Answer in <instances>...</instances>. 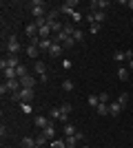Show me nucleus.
<instances>
[{"mask_svg":"<svg viewBox=\"0 0 133 148\" xmlns=\"http://www.w3.org/2000/svg\"><path fill=\"white\" fill-rule=\"evenodd\" d=\"M36 97V93H33V88H20L18 93H13L11 99L13 102H20V104H29L31 99Z\"/></svg>","mask_w":133,"mask_h":148,"instance_id":"nucleus-1","label":"nucleus"},{"mask_svg":"<svg viewBox=\"0 0 133 148\" xmlns=\"http://www.w3.org/2000/svg\"><path fill=\"white\" fill-rule=\"evenodd\" d=\"M20 49H22V44L18 42V38H16V36L7 38V51H9V56H18Z\"/></svg>","mask_w":133,"mask_h":148,"instance_id":"nucleus-2","label":"nucleus"},{"mask_svg":"<svg viewBox=\"0 0 133 148\" xmlns=\"http://www.w3.org/2000/svg\"><path fill=\"white\" fill-rule=\"evenodd\" d=\"M31 13L36 16V20L47 18V16H44V2H42V0H33V2H31Z\"/></svg>","mask_w":133,"mask_h":148,"instance_id":"nucleus-3","label":"nucleus"},{"mask_svg":"<svg viewBox=\"0 0 133 148\" xmlns=\"http://www.w3.org/2000/svg\"><path fill=\"white\" fill-rule=\"evenodd\" d=\"M107 7H111L109 0H91L89 2V11H104Z\"/></svg>","mask_w":133,"mask_h":148,"instance_id":"nucleus-4","label":"nucleus"},{"mask_svg":"<svg viewBox=\"0 0 133 148\" xmlns=\"http://www.w3.org/2000/svg\"><path fill=\"white\" fill-rule=\"evenodd\" d=\"M76 7H78V0H67V2L60 7V13H67V16H71V13L76 11Z\"/></svg>","mask_w":133,"mask_h":148,"instance_id":"nucleus-5","label":"nucleus"},{"mask_svg":"<svg viewBox=\"0 0 133 148\" xmlns=\"http://www.w3.org/2000/svg\"><path fill=\"white\" fill-rule=\"evenodd\" d=\"M33 124H36V126H38L40 130H44V128H47V126L51 124V119H49V115H36Z\"/></svg>","mask_w":133,"mask_h":148,"instance_id":"nucleus-6","label":"nucleus"},{"mask_svg":"<svg viewBox=\"0 0 133 148\" xmlns=\"http://www.w3.org/2000/svg\"><path fill=\"white\" fill-rule=\"evenodd\" d=\"M36 82H38V77H33V75H25V77H20L22 88H33V86H36Z\"/></svg>","mask_w":133,"mask_h":148,"instance_id":"nucleus-7","label":"nucleus"},{"mask_svg":"<svg viewBox=\"0 0 133 148\" xmlns=\"http://www.w3.org/2000/svg\"><path fill=\"white\" fill-rule=\"evenodd\" d=\"M122 108H124V106H122L120 102H109V113H111L113 117H118V115H120Z\"/></svg>","mask_w":133,"mask_h":148,"instance_id":"nucleus-8","label":"nucleus"},{"mask_svg":"<svg viewBox=\"0 0 133 148\" xmlns=\"http://www.w3.org/2000/svg\"><path fill=\"white\" fill-rule=\"evenodd\" d=\"M25 53L31 58V60H36V58L40 56V49L36 47V44H27V47H25Z\"/></svg>","mask_w":133,"mask_h":148,"instance_id":"nucleus-9","label":"nucleus"},{"mask_svg":"<svg viewBox=\"0 0 133 148\" xmlns=\"http://www.w3.org/2000/svg\"><path fill=\"white\" fill-rule=\"evenodd\" d=\"M25 33L29 36V40H31V38H36V36H38V25H36V22L27 25V27H25Z\"/></svg>","mask_w":133,"mask_h":148,"instance_id":"nucleus-10","label":"nucleus"},{"mask_svg":"<svg viewBox=\"0 0 133 148\" xmlns=\"http://www.w3.org/2000/svg\"><path fill=\"white\" fill-rule=\"evenodd\" d=\"M51 44H53V40H51V38H40V42H38V49L40 51H47V53H49V49H51Z\"/></svg>","mask_w":133,"mask_h":148,"instance_id":"nucleus-11","label":"nucleus"},{"mask_svg":"<svg viewBox=\"0 0 133 148\" xmlns=\"http://www.w3.org/2000/svg\"><path fill=\"white\" fill-rule=\"evenodd\" d=\"M62 49H64L62 44L53 42V44H51V49H49V56H51V58H58V56H60V53H62Z\"/></svg>","mask_w":133,"mask_h":148,"instance_id":"nucleus-12","label":"nucleus"},{"mask_svg":"<svg viewBox=\"0 0 133 148\" xmlns=\"http://www.w3.org/2000/svg\"><path fill=\"white\" fill-rule=\"evenodd\" d=\"M49 142H51V139H49V137H47V135H44L42 130H40L38 135H36V146H40V148H42L44 144H49Z\"/></svg>","mask_w":133,"mask_h":148,"instance_id":"nucleus-13","label":"nucleus"},{"mask_svg":"<svg viewBox=\"0 0 133 148\" xmlns=\"http://www.w3.org/2000/svg\"><path fill=\"white\" fill-rule=\"evenodd\" d=\"M33 69H36V73H38V77H40V75H47V64H44V62L36 60V64H33Z\"/></svg>","mask_w":133,"mask_h":148,"instance_id":"nucleus-14","label":"nucleus"},{"mask_svg":"<svg viewBox=\"0 0 133 148\" xmlns=\"http://www.w3.org/2000/svg\"><path fill=\"white\" fill-rule=\"evenodd\" d=\"M7 86H9V91H11V95H13V93H18L20 88H22V84H20V80H9Z\"/></svg>","mask_w":133,"mask_h":148,"instance_id":"nucleus-15","label":"nucleus"},{"mask_svg":"<svg viewBox=\"0 0 133 148\" xmlns=\"http://www.w3.org/2000/svg\"><path fill=\"white\" fill-rule=\"evenodd\" d=\"M2 73H5V82H9V80H20L18 73H16V69H5Z\"/></svg>","mask_w":133,"mask_h":148,"instance_id":"nucleus-16","label":"nucleus"},{"mask_svg":"<svg viewBox=\"0 0 133 148\" xmlns=\"http://www.w3.org/2000/svg\"><path fill=\"white\" fill-rule=\"evenodd\" d=\"M60 117H62V108H60V106H56V108L49 111V119L51 122H56V119H60Z\"/></svg>","mask_w":133,"mask_h":148,"instance_id":"nucleus-17","label":"nucleus"},{"mask_svg":"<svg viewBox=\"0 0 133 148\" xmlns=\"http://www.w3.org/2000/svg\"><path fill=\"white\" fill-rule=\"evenodd\" d=\"M7 66H9V69L20 66V58L18 56H7Z\"/></svg>","mask_w":133,"mask_h":148,"instance_id":"nucleus-18","label":"nucleus"},{"mask_svg":"<svg viewBox=\"0 0 133 148\" xmlns=\"http://www.w3.org/2000/svg\"><path fill=\"white\" fill-rule=\"evenodd\" d=\"M42 133H44L47 137H49V139H56V133H58V130H56V126H53V122H51L49 126H47V128L42 130Z\"/></svg>","mask_w":133,"mask_h":148,"instance_id":"nucleus-19","label":"nucleus"},{"mask_svg":"<svg viewBox=\"0 0 133 148\" xmlns=\"http://www.w3.org/2000/svg\"><path fill=\"white\" fill-rule=\"evenodd\" d=\"M22 148H36V137H22Z\"/></svg>","mask_w":133,"mask_h":148,"instance_id":"nucleus-20","label":"nucleus"},{"mask_svg":"<svg viewBox=\"0 0 133 148\" xmlns=\"http://www.w3.org/2000/svg\"><path fill=\"white\" fill-rule=\"evenodd\" d=\"M62 133H64V135H67V137H71V135H76L78 130H76V126H73V124H64Z\"/></svg>","mask_w":133,"mask_h":148,"instance_id":"nucleus-21","label":"nucleus"},{"mask_svg":"<svg viewBox=\"0 0 133 148\" xmlns=\"http://www.w3.org/2000/svg\"><path fill=\"white\" fill-rule=\"evenodd\" d=\"M49 146H51V148H67V142L56 137V139H51V142H49Z\"/></svg>","mask_w":133,"mask_h":148,"instance_id":"nucleus-22","label":"nucleus"},{"mask_svg":"<svg viewBox=\"0 0 133 148\" xmlns=\"http://www.w3.org/2000/svg\"><path fill=\"white\" fill-rule=\"evenodd\" d=\"M71 38H73L76 42H82V40H84V31L80 29V27H76V31H73V36H71Z\"/></svg>","mask_w":133,"mask_h":148,"instance_id":"nucleus-23","label":"nucleus"},{"mask_svg":"<svg viewBox=\"0 0 133 148\" xmlns=\"http://www.w3.org/2000/svg\"><path fill=\"white\" fill-rule=\"evenodd\" d=\"M118 77H120L122 82H127L129 80V69L127 66H120V69H118Z\"/></svg>","mask_w":133,"mask_h":148,"instance_id":"nucleus-24","label":"nucleus"},{"mask_svg":"<svg viewBox=\"0 0 133 148\" xmlns=\"http://www.w3.org/2000/svg\"><path fill=\"white\" fill-rule=\"evenodd\" d=\"M93 20L100 25V22H104V20H107V13H104V11H93Z\"/></svg>","mask_w":133,"mask_h":148,"instance_id":"nucleus-25","label":"nucleus"},{"mask_svg":"<svg viewBox=\"0 0 133 148\" xmlns=\"http://www.w3.org/2000/svg\"><path fill=\"white\" fill-rule=\"evenodd\" d=\"M73 88H76V84H73L71 80H64V82H62V91H64V93H71Z\"/></svg>","mask_w":133,"mask_h":148,"instance_id":"nucleus-26","label":"nucleus"},{"mask_svg":"<svg viewBox=\"0 0 133 148\" xmlns=\"http://www.w3.org/2000/svg\"><path fill=\"white\" fill-rule=\"evenodd\" d=\"M95 113H98V115H109V104H98V108H95Z\"/></svg>","mask_w":133,"mask_h":148,"instance_id":"nucleus-27","label":"nucleus"},{"mask_svg":"<svg viewBox=\"0 0 133 148\" xmlns=\"http://www.w3.org/2000/svg\"><path fill=\"white\" fill-rule=\"evenodd\" d=\"M82 18H84V16H82L80 11H78V9H76L73 13H71V22H73V25H78V22H82Z\"/></svg>","mask_w":133,"mask_h":148,"instance_id":"nucleus-28","label":"nucleus"},{"mask_svg":"<svg viewBox=\"0 0 133 148\" xmlns=\"http://www.w3.org/2000/svg\"><path fill=\"white\" fill-rule=\"evenodd\" d=\"M87 102H89V106L98 108V104H100V97H98V95H89V97H87Z\"/></svg>","mask_w":133,"mask_h":148,"instance_id":"nucleus-29","label":"nucleus"},{"mask_svg":"<svg viewBox=\"0 0 133 148\" xmlns=\"http://www.w3.org/2000/svg\"><path fill=\"white\" fill-rule=\"evenodd\" d=\"M16 73H18V77H25V75H29V69L25 64H20V66H16Z\"/></svg>","mask_w":133,"mask_h":148,"instance_id":"nucleus-30","label":"nucleus"},{"mask_svg":"<svg viewBox=\"0 0 133 148\" xmlns=\"http://www.w3.org/2000/svg\"><path fill=\"white\" fill-rule=\"evenodd\" d=\"M127 60V58H124V51H115L113 53V62H118V64H122V62Z\"/></svg>","mask_w":133,"mask_h":148,"instance_id":"nucleus-31","label":"nucleus"},{"mask_svg":"<svg viewBox=\"0 0 133 148\" xmlns=\"http://www.w3.org/2000/svg\"><path fill=\"white\" fill-rule=\"evenodd\" d=\"M115 102H120L122 106H127V102H129V93H120V95H118V99H115Z\"/></svg>","mask_w":133,"mask_h":148,"instance_id":"nucleus-32","label":"nucleus"},{"mask_svg":"<svg viewBox=\"0 0 133 148\" xmlns=\"http://www.w3.org/2000/svg\"><path fill=\"white\" fill-rule=\"evenodd\" d=\"M89 33H91V36H95V33H100V25H98V22H93V25H89Z\"/></svg>","mask_w":133,"mask_h":148,"instance_id":"nucleus-33","label":"nucleus"},{"mask_svg":"<svg viewBox=\"0 0 133 148\" xmlns=\"http://www.w3.org/2000/svg\"><path fill=\"white\" fill-rule=\"evenodd\" d=\"M64 142H67V148H76V135H71V137H67V139H64Z\"/></svg>","mask_w":133,"mask_h":148,"instance_id":"nucleus-34","label":"nucleus"},{"mask_svg":"<svg viewBox=\"0 0 133 148\" xmlns=\"http://www.w3.org/2000/svg\"><path fill=\"white\" fill-rule=\"evenodd\" d=\"M98 97H100V102H102V104H109V102H111V95H109V93H100Z\"/></svg>","mask_w":133,"mask_h":148,"instance_id":"nucleus-35","label":"nucleus"},{"mask_svg":"<svg viewBox=\"0 0 133 148\" xmlns=\"http://www.w3.org/2000/svg\"><path fill=\"white\" fill-rule=\"evenodd\" d=\"M9 86H7V82H2V84H0V95H9Z\"/></svg>","mask_w":133,"mask_h":148,"instance_id":"nucleus-36","label":"nucleus"},{"mask_svg":"<svg viewBox=\"0 0 133 148\" xmlns=\"http://www.w3.org/2000/svg\"><path fill=\"white\" fill-rule=\"evenodd\" d=\"M60 108H62V111H64V113H67V115H69V113H71V111H73V106H71V104H69V102H64V104H62V106H60Z\"/></svg>","mask_w":133,"mask_h":148,"instance_id":"nucleus-37","label":"nucleus"},{"mask_svg":"<svg viewBox=\"0 0 133 148\" xmlns=\"http://www.w3.org/2000/svg\"><path fill=\"white\" fill-rule=\"evenodd\" d=\"M73 44H76V40H73V38H69V40H67V42L62 44L64 49H71V47H73Z\"/></svg>","mask_w":133,"mask_h":148,"instance_id":"nucleus-38","label":"nucleus"},{"mask_svg":"<svg viewBox=\"0 0 133 148\" xmlns=\"http://www.w3.org/2000/svg\"><path fill=\"white\" fill-rule=\"evenodd\" d=\"M124 58H127V60H133V49H127V51H124Z\"/></svg>","mask_w":133,"mask_h":148,"instance_id":"nucleus-39","label":"nucleus"},{"mask_svg":"<svg viewBox=\"0 0 133 148\" xmlns=\"http://www.w3.org/2000/svg\"><path fill=\"white\" fill-rule=\"evenodd\" d=\"M76 139H78V142H84V133H80V130H78V133H76Z\"/></svg>","mask_w":133,"mask_h":148,"instance_id":"nucleus-40","label":"nucleus"},{"mask_svg":"<svg viewBox=\"0 0 133 148\" xmlns=\"http://www.w3.org/2000/svg\"><path fill=\"white\" fill-rule=\"evenodd\" d=\"M0 69H2V71H5V69H9V66H7V58H2V60H0Z\"/></svg>","mask_w":133,"mask_h":148,"instance_id":"nucleus-41","label":"nucleus"},{"mask_svg":"<svg viewBox=\"0 0 133 148\" xmlns=\"http://www.w3.org/2000/svg\"><path fill=\"white\" fill-rule=\"evenodd\" d=\"M129 9H131V11H133V0H129Z\"/></svg>","mask_w":133,"mask_h":148,"instance_id":"nucleus-42","label":"nucleus"},{"mask_svg":"<svg viewBox=\"0 0 133 148\" xmlns=\"http://www.w3.org/2000/svg\"><path fill=\"white\" fill-rule=\"evenodd\" d=\"M129 69H133V60H129Z\"/></svg>","mask_w":133,"mask_h":148,"instance_id":"nucleus-43","label":"nucleus"},{"mask_svg":"<svg viewBox=\"0 0 133 148\" xmlns=\"http://www.w3.org/2000/svg\"><path fill=\"white\" fill-rule=\"evenodd\" d=\"M80 148H89V146H80Z\"/></svg>","mask_w":133,"mask_h":148,"instance_id":"nucleus-44","label":"nucleus"},{"mask_svg":"<svg viewBox=\"0 0 133 148\" xmlns=\"http://www.w3.org/2000/svg\"><path fill=\"white\" fill-rule=\"evenodd\" d=\"M131 25H133V20H131Z\"/></svg>","mask_w":133,"mask_h":148,"instance_id":"nucleus-45","label":"nucleus"}]
</instances>
